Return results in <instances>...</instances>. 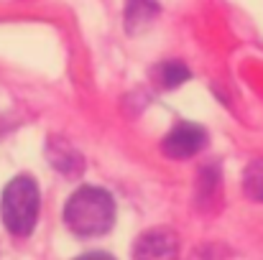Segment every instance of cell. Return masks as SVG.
<instances>
[{"instance_id":"6da1fadb","label":"cell","mask_w":263,"mask_h":260,"mask_svg":"<svg viewBox=\"0 0 263 260\" xmlns=\"http://www.w3.org/2000/svg\"><path fill=\"white\" fill-rule=\"evenodd\" d=\"M67 227L80 237H100L115 225V202L112 194L100 186L77 189L64 207Z\"/></svg>"},{"instance_id":"ba28073f","label":"cell","mask_w":263,"mask_h":260,"mask_svg":"<svg viewBox=\"0 0 263 260\" xmlns=\"http://www.w3.org/2000/svg\"><path fill=\"white\" fill-rule=\"evenodd\" d=\"M74 260H115V258L110 253H85V255H80Z\"/></svg>"},{"instance_id":"52a82bcc","label":"cell","mask_w":263,"mask_h":260,"mask_svg":"<svg viewBox=\"0 0 263 260\" xmlns=\"http://www.w3.org/2000/svg\"><path fill=\"white\" fill-rule=\"evenodd\" d=\"M159 79H161L164 87L172 89V87L184 85V82L189 79V69H186L181 62H166V64L159 67Z\"/></svg>"},{"instance_id":"277c9868","label":"cell","mask_w":263,"mask_h":260,"mask_svg":"<svg viewBox=\"0 0 263 260\" xmlns=\"http://www.w3.org/2000/svg\"><path fill=\"white\" fill-rule=\"evenodd\" d=\"M179 255V240L172 230H148L138 237L133 248V260H176Z\"/></svg>"},{"instance_id":"7a4b0ae2","label":"cell","mask_w":263,"mask_h":260,"mask_svg":"<svg viewBox=\"0 0 263 260\" xmlns=\"http://www.w3.org/2000/svg\"><path fill=\"white\" fill-rule=\"evenodd\" d=\"M39 186L31 176H15L0 196V217L5 222V227L18 235L26 237L33 232L36 219H39Z\"/></svg>"},{"instance_id":"3957f363","label":"cell","mask_w":263,"mask_h":260,"mask_svg":"<svg viewBox=\"0 0 263 260\" xmlns=\"http://www.w3.org/2000/svg\"><path fill=\"white\" fill-rule=\"evenodd\" d=\"M207 143V133L204 128L194 125V123H179L174 130L164 138L161 151L169 158H189L194 153H199Z\"/></svg>"},{"instance_id":"5b68a950","label":"cell","mask_w":263,"mask_h":260,"mask_svg":"<svg viewBox=\"0 0 263 260\" xmlns=\"http://www.w3.org/2000/svg\"><path fill=\"white\" fill-rule=\"evenodd\" d=\"M159 13L156 3L154 0H128V8H125V23H128V31L136 33L138 28L148 26L151 18Z\"/></svg>"},{"instance_id":"8992f818","label":"cell","mask_w":263,"mask_h":260,"mask_svg":"<svg viewBox=\"0 0 263 260\" xmlns=\"http://www.w3.org/2000/svg\"><path fill=\"white\" fill-rule=\"evenodd\" d=\"M243 189H246V194L251 199L263 202V158L246 166V171H243Z\"/></svg>"}]
</instances>
